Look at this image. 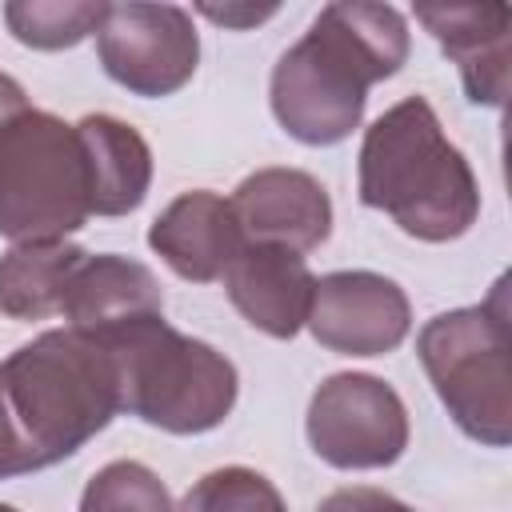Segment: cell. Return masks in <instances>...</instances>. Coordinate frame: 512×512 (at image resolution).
I'll list each match as a JSON object with an SVG mask.
<instances>
[{
	"mask_svg": "<svg viewBox=\"0 0 512 512\" xmlns=\"http://www.w3.org/2000/svg\"><path fill=\"white\" fill-rule=\"evenodd\" d=\"M408 48V20L392 4H324L272 68L268 100L276 124L312 148L348 140L364 120L368 88L396 76Z\"/></svg>",
	"mask_w": 512,
	"mask_h": 512,
	"instance_id": "obj_1",
	"label": "cell"
},
{
	"mask_svg": "<svg viewBox=\"0 0 512 512\" xmlns=\"http://www.w3.org/2000/svg\"><path fill=\"white\" fill-rule=\"evenodd\" d=\"M116 412L112 352L76 328H48L0 360V420L24 476L80 452Z\"/></svg>",
	"mask_w": 512,
	"mask_h": 512,
	"instance_id": "obj_2",
	"label": "cell"
},
{
	"mask_svg": "<svg viewBox=\"0 0 512 512\" xmlns=\"http://www.w3.org/2000/svg\"><path fill=\"white\" fill-rule=\"evenodd\" d=\"M360 204L416 240L444 244L480 216V184L424 96H404L364 128L356 156Z\"/></svg>",
	"mask_w": 512,
	"mask_h": 512,
	"instance_id": "obj_3",
	"label": "cell"
},
{
	"mask_svg": "<svg viewBox=\"0 0 512 512\" xmlns=\"http://www.w3.org/2000/svg\"><path fill=\"white\" fill-rule=\"evenodd\" d=\"M100 344L116 364L120 412L160 432H212L236 408V364L212 344L176 332L164 316L136 320Z\"/></svg>",
	"mask_w": 512,
	"mask_h": 512,
	"instance_id": "obj_4",
	"label": "cell"
},
{
	"mask_svg": "<svg viewBox=\"0 0 512 512\" xmlns=\"http://www.w3.org/2000/svg\"><path fill=\"white\" fill-rule=\"evenodd\" d=\"M512 328L504 304V280L484 304L432 316L416 336V356L456 420V428L484 444L508 448L512 440Z\"/></svg>",
	"mask_w": 512,
	"mask_h": 512,
	"instance_id": "obj_5",
	"label": "cell"
},
{
	"mask_svg": "<svg viewBox=\"0 0 512 512\" xmlns=\"http://www.w3.org/2000/svg\"><path fill=\"white\" fill-rule=\"evenodd\" d=\"M92 216L88 156L76 124L24 108L0 128V236L64 240Z\"/></svg>",
	"mask_w": 512,
	"mask_h": 512,
	"instance_id": "obj_6",
	"label": "cell"
},
{
	"mask_svg": "<svg viewBox=\"0 0 512 512\" xmlns=\"http://www.w3.org/2000/svg\"><path fill=\"white\" fill-rule=\"evenodd\" d=\"M312 452L340 472L388 468L408 448V408L400 392L368 372L328 376L304 416Z\"/></svg>",
	"mask_w": 512,
	"mask_h": 512,
	"instance_id": "obj_7",
	"label": "cell"
},
{
	"mask_svg": "<svg viewBox=\"0 0 512 512\" xmlns=\"http://www.w3.org/2000/svg\"><path fill=\"white\" fill-rule=\"evenodd\" d=\"M96 56L132 96H172L200 64V36L192 12L180 4H108L96 28Z\"/></svg>",
	"mask_w": 512,
	"mask_h": 512,
	"instance_id": "obj_8",
	"label": "cell"
},
{
	"mask_svg": "<svg viewBox=\"0 0 512 512\" xmlns=\"http://www.w3.org/2000/svg\"><path fill=\"white\" fill-rule=\"evenodd\" d=\"M304 328L328 352L384 356L404 344L412 328V304L404 288L380 272H368V268L328 272L312 288Z\"/></svg>",
	"mask_w": 512,
	"mask_h": 512,
	"instance_id": "obj_9",
	"label": "cell"
},
{
	"mask_svg": "<svg viewBox=\"0 0 512 512\" xmlns=\"http://www.w3.org/2000/svg\"><path fill=\"white\" fill-rule=\"evenodd\" d=\"M228 204L248 244H276L304 256L332 232V200L324 184L300 168H256L236 184Z\"/></svg>",
	"mask_w": 512,
	"mask_h": 512,
	"instance_id": "obj_10",
	"label": "cell"
},
{
	"mask_svg": "<svg viewBox=\"0 0 512 512\" xmlns=\"http://www.w3.org/2000/svg\"><path fill=\"white\" fill-rule=\"evenodd\" d=\"M220 280H224L232 308L256 332L272 340H292L304 328L316 276L300 252L244 240V248L232 256Z\"/></svg>",
	"mask_w": 512,
	"mask_h": 512,
	"instance_id": "obj_11",
	"label": "cell"
},
{
	"mask_svg": "<svg viewBox=\"0 0 512 512\" xmlns=\"http://www.w3.org/2000/svg\"><path fill=\"white\" fill-rule=\"evenodd\" d=\"M416 20L460 68L464 96L480 108H504L512 12L504 4H420Z\"/></svg>",
	"mask_w": 512,
	"mask_h": 512,
	"instance_id": "obj_12",
	"label": "cell"
},
{
	"mask_svg": "<svg viewBox=\"0 0 512 512\" xmlns=\"http://www.w3.org/2000/svg\"><path fill=\"white\" fill-rule=\"evenodd\" d=\"M60 316L68 320V328L104 340L136 320L164 316V292L148 264L116 252H84V260L68 276Z\"/></svg>",
	"mask_w": 512,
	"mask_h": 512,
	"instance_id": "obj_13",
	"label": "cell"
},
{
	"mask_svg": "<svg viewBox=\"0 0 512 512\" xmlns=\"http://www.w3.org/2000/svg\"><path fill=\"white\" fill-rule=\"evenodd\" d=\"M148 248L192 284H212L224 276L232 256L244 248L232 204L208 188L176 196L148 228Z\"/></svg>",
	"mask_w": 512,
	"mask_h": 512,
	"instance_id": "obj_14",
	"label": "cell"
},
{
	"mask_svg": "<svg viewBox=\"0 0 512 512\" xmlns=\"http://www.w3.org/2000/svg\"><path fill=\"white\" fill-rule=\"evenodd\" d=\"M84 156H88V188H92V216H128L144 204L152 184V148L148 140L108 116L88 112L76 120Z\"/></svg>",
	"mask_w": 512,
	"mask_h": 512,
	"instance_id": "obj_15",
	"label": "cell"
},
{
	"mask_svg": "<svg viewBox=\"0 0 512 512\" xmlns=\"http://www.w3.org/2000/svg\"><path fill=\"white\" fill-rule=\"evenodd\" d=\"M80 260H84V248L68 240L12 244L0 256V312L12 320L56 316L64 304L68 276Z\"/></svg>",
	"mask_w": 512,
	"mask_h": 512,
	"instance_id": "obj_16",
	"label": "cell"
},
{
	"mask_svg": "<svg viewBox=\"0 0 512 512\" xmlns=\"http://www.w3.org/2000/svg\"><path fill=\"white\" fill-rule=\"evenodd\" d=\"M108 4L92 0H12L4 4L8 32L36 52L76 48L84 36H96Z\"/></svg>",
	"mask_w": 512,
	"mask_h": 512,
	"instance_id": "obj_17",
	"label": "cell"
},
{
	"mask_svg": "<svg viewBox=\"0 0 512 512\" xmlns=\"http://www.w3.org/2000/svg\"><path fill=\"white\" fill-rule=\"evenodd\" d=\"M80 512H176L168 484L140 460L104 464L80 492Z\"/></svg>",
	"mask_w": 512,
	"mask_h": 512,
	"instance_id": "obj_18",
	"label": "cell"
},
{
	"mask_svg": "<svg viewBox=\"0 0 512 512\" xmlns=\"http://www.w3.org/2000/svg\"><path fill=\"white\" fill-rule=\"evenodd\" d=\"M176 512H288V504L264 472L228 464V468L200 476L184 492Z\"/></svg>",
	"mask_w": 512,
	"mask_h": 512,
	"instance_id": "obj_19",
	"label": "cell"
},
{
	"mask_svg": "<svg viewBox=\"0 0 512 512\" xmlns=\"http://www.w3.org/2000/svg\"><path fill=\"white\" fill-rule=\"evenodd\" d=\"M316 512H416V508L404 504V500H396V496L384 492V488H364V484H356V488H340V492L324 496Z\"/></svg>",
	"mask_w": 512,
	"mask_h": 512,
	"instance_id": "obj_20",
	"label": "cell"
},
{
	"mask_svg": "<svg viewBox=\"0 0 512 512\" xmlns=\"http://www.w3.org/2000/svg\"><path fill=\"white\" fill-rule=\"evenodd\" d=\"M196 12L208 16L212 24H224V28H252L268 16H276V4H264V8H256V4H224V8L220 4H196Z\"/></svg>",
	"mask_w": 512,
	"mask_h": 512,
	"instance_id": "obj_21",
	"label": "cell"
},
{
	"mask_svg": "<svg viewBox=\"0 0 512 512\" xmlns=\"http://www.w3.org/2000/svg\"><path fill=\"white\" fill-rule=\"evenodd\" d=\"M24 108H28V96H24L20 80H12L8 72H0V128H4L16 112H24Z\"/></svg>",
	"mask_w": 512,
	"mask_h": 512,
	"instance_id": "obj_22",
	"label": "cell"
},
{
	"mask_svg": "<svg viewBox=\"0 0 512 512\" xmlns=\"http://www.w3.org/2000/svg\"><path fill=\"white\" fill-rule=\"evenodd\" d=\"M12 476H24V464H20V452H16V444L0 420V480H12Z\"/></svg>",
	"mask_w": 512,
	"mask_h": 512,
	"instance_id": "obj_23",
	"label": "cell"
},
{
	"mask_svg": "<svg viewBox=\"0 0 512 512\" xmlns=\"http://www.w3.org/2000/svg\"><path fill=\"white\" fill-rule=\"evenodd\" d=\"M0 512H20V508H12V504H0Z\"/></svg>",
	"mask_w": 512,
	"mask_h": 512,
	"instance_id": "obj_24",
	"label": "cell"
}]
</instances>
